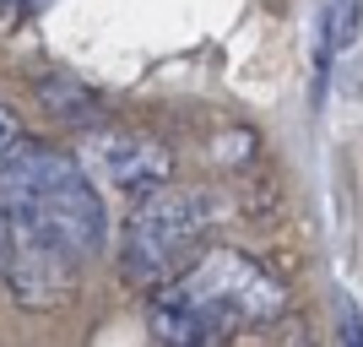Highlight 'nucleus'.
Instances as JSON below:
<instances>
[{"label": "nucleus", "instance_id": "nucleus-1", "mask_svg": "<svg viewBox=\"0 0 363 347\" xmlns=\"http://www.w3.org/2000/svg\"><path fill=\"white\" fill-rule=\"evenodd\" d=\"M282 282L244 250H201L190 266L152 287L147 326L163 347H223L250 326L282 315Z\"/></svg>", "mask_w": 363, "mask_h": 347}, {"label": "nucleus", "instance_id": "nucleus-2", "mask_svg": "<svg viewBox=\"0 0 363 347\" xmlns=\"http://www.w3.org/2000/svg\"><path fill=\"white\" fill-rule=\"evenodd\" d=\"M0 206L11 217H22V223L44 228L76 260H92L108 239L104 196L92 190L87 168L71 152L49 147V141L16 136L0 152Z\"/></svg>", "mask_w": 363, "mask_h": 347}, {"label": "nucleus", "instance_id": "nucleus-3", "mask_svg": "<svg viewBox=\"0 0 363 347\" xmlns=\"http://www.w3.org/2000/svg\"><path fill=\"white\" fill-rule=\"evenodd\" d=\"M212 228V201L201 190L184 184H157L147 196H136V211L125 217V244H120V266L130 282L157 287L168 277L190 266Z\"/></svg>", "mask_w": 363, "mask_h": 347}, {"label": "nucleus", "instance_id": "nucleus-4", "mask_svg": "<svg viewBox=\"0 0 363 347\" xmlns=\"http://www.w3.org/2000/svg\"><path fill=\"white\" fill-rule=\"evenodd\" d=\"M76 266L82 260L65 244H55L44 228L22 223V217H11L0 206V277H6V287L16 293L22 309H55V304H65L76 287Z\"/></svg>", "mask_w": 363, "mask_h": 347}, {"label": "nucleus", "instance_id": "nucleus-5", "mask_svg": "<svg viewBox=\"0 0 363 347\" xmlns=\"http://www.w3.org/2000/svg\"><path fill=\"white\" fill-rule=\"evenodd\" d=\"M92 158L108 174V184L125 196H147V190L174 180V152L152 136H104L92 147Z\"/></svg>", "mask_w": 363, "mask_h": 347}, {"label": "nucleus", "instance_id": "nucleus-6", "mask_svg": "<svg viewBox=\"0 0 363 347\" xmlns=\"http://www.w3.org/2000/svg\"><path fill=\"white\" fill-rule=\"evenodd\" d=\"M363 28V0H325V49H347Z\"/></svg>", "mask_w": 363, "mask_h": 347}, {"label": "nucleus", "instance_id": "nucleus-7", "mask_svg": "<svg viewBox=\"0 0 363 347\" xmlns=\"http://www.w3.org/2000/svg\"><path fill=\"white\" fill-rule=\"evenodd\" d=\"M336 326H342V347H363V315L358 304L342 293V309H336Z\"/></svg>", "mask_w": 363, "mask_h": 347}, {"label": "nucleus", "instance_id": "nucleus-8", "mask_svg": "<svg viewBox=\"0 0 363 347\" xmlns=\"http://www.w3.org/2000/svg\"><path fill=\"white\" fill-rule=\"evenodd\" d=\"M16 136H22V120H16V114H11V109H6V104H0V152H6V147H11V141Z\"/></svg>", "mask_w": 363, "mask_h": 347}]
</instances>
